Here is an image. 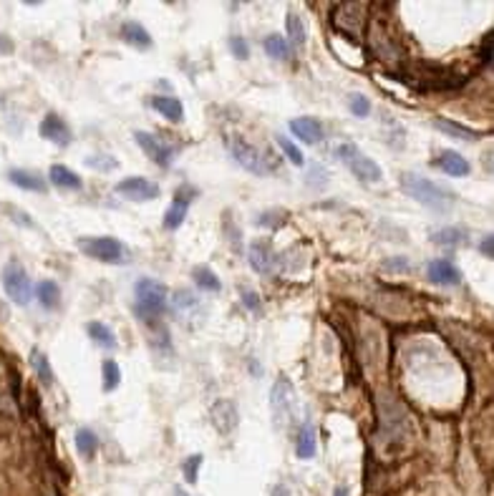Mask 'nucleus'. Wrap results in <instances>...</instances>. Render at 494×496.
<instances>
[{"mask_svg":"<svg viewBox=\"0 0 494 496\" xmlns=\"http://www.w3.org/2000/svg\"><path fill=\"white\" fill-rule=\"evenodd\" d=\"M398 187H401V191L406 196L416 199V202L424 204V207L434 209V212H447V209H452V204H454V194H452V191L434 184L431 179H426V177H421V174H416V172H403L401 177H398Z\"/></svg>","mask_w":494,"mask_h":496,"instance_id":"f257e3e1","label":"nucleus"},{"mask_svg":"<svg viewBox=\"0 0 494 496\" xmlns=\"http://www.w3.org/2000/svg\"><path fill=\"white\" fill-rule=\"evenodd\" d=\"M134 295H137V312L144 320L159 317L161 312L167 310V288L161 283H156V280L142 277L134 285Z\"/></svg>","mask_w":494,"mask_h":496,"instance_id":"f03ea898","label":"nucleus"},{"mask_svg":"<svg viewBox=\"0 0 494 496\" xmlns=\"http://www.w3.org/2000/svg\"><path fill=\"white\" fill-rule=\"evenodd\" d=\"M227 149H230L232 159H235V162L240 164L245 172L258 174V177H268V174L272 172L270 156L265 154L263 149H258V146L247 144L245 138L230 136V138H227Z\"/></svg>","mask_w":494,"mask_h":496,"instance_id":"7ed1b4c3","label":"nucleus"},{"mask_svg":"<svg viewBox=\"0 0 494 496\" xmlns=\"http://www.w3.org/2000/svg\"><path fill=\"white\" fill-rule=\"evenodd\" d=\"M335 156H338L345 167L351 169L353 177H358V179L366 182V184H376V182H381V167L371 159V156L363 154L356 144H340L338 149H335Z\"/></svg>","mask_w":494,"mask_h":496,"instance_id":"20e7f679","label":"nucleus"},{"mask_svg":"<svg viewBox=\"0 0 494 496\" xmlns=\"http://www.w3.org/2000/svg\"><path fill=\"white\" fill-rule=\"evenodd\" d=\"M79 249L93 260L106 262V265H116L124 257V244L116 237H81Z\"/></svg>","mask_w":494,"mask_h":496,"instance_id":"39448f33","label":"nucleus"},{"mask_svg":"<svg viewBox=\"0 0 494 496\" xmlns=\"http://www.w3.org/2000/svg\"><path fill=\"white\" fill-rule=\"evenodd\" d=\"M270 403H272V418H275V423H280V426L290 423V418L295 415V406H298V398H295L293 383L287 381V378H280V381L272 386Z\"/></svg>","mask_w":494,"mask_h":496,"instance_id":"423d86ee","label":"nucleus"},{"mask_svg":"<svg viewBox=\"0 0 494 496\" xmlns=\"http://www.w3.org/2000/svg\"><path fill=\"white\" fill-rule=\"evenodd\" d=\"M3 285H6V293L16 305H28L30 297H33V285H30V277L25 275V270L18 262H11L3 272Z\"/></svg>","mask_w":494,"mask_h":496,"instance_id":"0eeeda50","label":"nucleus"},{"mask_svg":"<svg viewBox=\"0 0 494 496\" xmlns=\"http://www.w3.org/2000/svg\"><path fill=\"white\" fill-rule=\"evenodd\" d=\"M366 3H340L333 11V25L345 33L348 38H358L363 28V20H366Z\"/></svg>","mask_w":494,"mask_h":496,"instance_id":"6e6552de","label":"nucleus"},{"mask_svg":"<svg viewBox=\"0 0 494 496\" xmlns=\"http://www.w3.org/2000/svg\"><path fill=\"white\" fill-rule=\"evenodd\" d=\"M134 141L144 149V154L149 156L151 162L159 164L161 169H167L169 162H172V154H174V146L172 144H164L159 136L149 131H134Z\"/></svg>","mask_w":494,"mask_h":496,"instance_id":"1a4fd4ad","label":"nucleus"},{"mask_svg":"<svg viewBox=\"0 0 494 496\" xmlns=\"http://www.w3.org/2000/svg\"><path fill=\"white\" fill-rule=\"evenodd\" d=\"M116 194L127 196L132 202H149L159 196V187L147 177H127L116 184Z\"/></svg>","mask_w":494,"mask_h":496,"instance_id":"9d476101","label":"nucleus"},{"mask_svg":"<svg viewBox=\"0 0 494 496\" xmlns=\"http://www.w3.org/2000/svg\"><path fill=\"white\" fill-rule=\"evenodd\" d=\"M197 196V189L190 184H184L177 189V194H174V204L167 209V214H164V230L174 232L182 227L184 217H187V209H190L192 199Z\"/></svg>","mask_w":494,"mask_h":496,"instance_id":"9b49d317","label":"nucleus"},{"mask_svg":"<svg viewBox=\"0 0 494 496\" xmlns=\"http://www.w3.org/2000/svg\"><path fill=\"white\" fill-rule=\"evenodd\" d=\"M247 260H250V267H253L258 275H270L277 265V257L268 240H255V242L250 244V249H247Z\"/></svg>","mask_w":494,"mask_h":496,"instance_id":"f8f14e48","label":"nucleus"},{"mask_svg":"<svg viewBox=\"0 0 494 496\" xmlns=\"http://www.w3.org/2000/svg\"><path fill=\"white\" fill-rule=\"evenodd\" d=\"M40 136L58 146L71 144V129L58 114H48L46 119H43V124H40Z\"/></svg>","mask_w":494,"mask_h":496,"instance_id":"ddd939ff","label":"nucleus"},{"mask_svg":"<svg viewBox=\"0 0 494 496\" xmlns=\"http://www.w3.org/2000/svg\"><path fill=\"white\" fill-rule=\"evenodd\" d=\"M426 275H429L431 283L437 285H447V288H454V285L461 283V272L454 262L449 260H431L429 267H426Z\"/></svg>","mask_w":494,"mask_h":496,"instance_id":"4468645a","label":"nucleus"},{"mask_svg":"<svg viewBox=\"0 0 494 496\" xmlns=\"http://www.w3.org/2000/svg\"><path fill=\"white\" fill-rule=\"evenodd\" d=\"M212 421H214V428L219 433H232L240 421V415H237V406L227 398H219L214 401L212 406Z\"/></svg>","mask_w":494,"mask_h":496,"instance_id":"2eb2a0df","label":"nucleus"},{"mask_svg":"<svg viewBox=\"0 0 494 496\" xmlns=\"http://www.w3.org/2000/svg\"><path fill=\"white\" fill-rule=\"evenodd\" d=\"M290 131H293L300 141H305V144H318L323 138L321 122L313 119V116H298V119H293V122H290Z\"/></svg>","mask_w":494,"mask_h":496,"instance_id":"dca6fc26","label":"nucleus"},{"mask_svg":"<svg viewBox=\"0 0 494 496\" xmlns=\"http://www.w3.org/2000/svg\"><path fill=\"white\" fill-rule=\"evenodd\" d=\"M437 164L439 169H442L444 174H449V177H466V174L471 172V167H469V162H466L464 156L459 154V151H454V149H447V151H442V154L437 156Z\"/></svg>","mask_w":494,"mask_h":496,"instance_id":"f3484780","label":"nucleus"},{"mask_svg":"<svg viewBox=\"0 0 494 496\" xmlns=\"http://www.w3.org/2000/svg\"><path fill=\"white\" fill-rule=\"evenodd\" d=\"M8 179L25 191H38V194H43V191L48 189L46 179H43L38 172H30V169H11V172H8Z\"/></svg>","mask_w":494,"mask_h":496,"instance_id":"a211bd4d","label":"nucleus"},{"mask_svg":"<svg viewBox=\"0 0 494 496\" xmlns=\"http://www.w3.org/2000/svg\"><path fill=\"white\" fill-rule=\"evenodd\" d=\"M119 35H121V41H127L129 46H134V48H142V51L151 48V35H149V30L144 28L142 23H137V20H127V23L121 25Z\"/></svg>","mask_w":494,"mask_h":496,"instance_id":"6ab92c4d","label":"nucleus"},{"mask_svg":"<svg viewBox=\"0 0 494 496\" xmlns=\"http://www.w3.org/2000/svg\"><path fill=\"white\" fill-rule=\"evenodd\" d=\"M318 449V439H316V428L311 423H303L298 428V436H295V456L298 459H313Z\"/></svg>","mask_w":494,"mask_h":496,"instance_id":"aec40b11","label":"nucleus"},{"mask_svg":"<svg viewBox=\"0 0 494 496\" xmlns=\"http://www.w3.org/2000/svg\"><path fill=\"white\" fill-rule=\"evenodd\" d=\"M48 179H51V184H56L58 189H81V187H84V179H81L76 172H71L69 167H64V164H53V167L48 169Z\"/></svg>","mask_w":494,"mask_h":496,"instance_id":"412c9836","label":"nucleus"},{"mask_svg":"<svg viewBox=\"0 0 494 496\" xmlns=\"http://www.w3.org/2000/svg\"><path fill=\"white\" fill-rule=\"evenodd\" d=\"M151 109H156L161 116H167L169 122H182L184 119V106L177 96H154L149 98Z\"/></svg>","mask_w":494,"mask_h":496,"instance_id":"4be33fe9","label":"nucleus"},{"mask_svg":"<svg viewBox=\"0 0 494 496\" xmlns=\"http://www.w3.org/2000/svg\"><path fill=\"white\" fill-rule=\"evenodd\" d=\"M434 126H437L439 131L447 134V136L461 138V141H477L479 138V131L461 126V124H456V122H449V119H434Z\"/></svg>","mask_w":494,"mask_h":496,"instance_id":"5701e85b","label":"nucleus"},{"mask_svg":"<svg viewBox=\"0 0 494 496\" xmlns=\"http://www.w3.org/2000/svg\"><path fill=\"white\" fill-rule=\"evenodd\" d=\"M285 41L295 48H303L305 41H308V30H305L303 18H300L298 13H287V38Z\"/></svg>","mask_w":494,"mask_h":496,"instance_id":"b1692460","label":"nucleus"},{"mask_svg":"<svg viewBox=\"0 0 494 496\" xmlns=\"http://www.w3.org/2000/svg\"><path fill=\"white\" fill-rule=\"evenodd\" d=\"M86 333H88V338H91L93 343H98L101 348H114L116 346L114 330H111L109 325L98 323V320H91V323L86 325Z\"/></svg>","mask_w":494,"mask_h":496,"instance_id":"393cba45","label":"nucleus"},{"mask_svg":"<svg viewBox=\"0 0 494 496\" xmlns=\"http://www.w3.org/2000/svg\"><path fill=\"white\" fill-rule=\"evenodd\" d=\"M35 297H38V302L46 310H53V307L58 305V300H61V290H58L56 283H51V280H43V283L35 285Z\"/></svg>","mask_w":494,"mask_h":496,"instance_id":"a878e982","label":"nucleus"},{"mask_svg":"<svg viewBox=\"0 0 494 496\" xmlns=\"http://www.w3.org/2000/svg\"><path fill=\"white\" fill-rule=\"evenodd\" d=\"M263 46H265V53L270 58H275V61H287V58H290V43H287L280 33H270L263 41Z\"/></svg>","mask_w":494,"mask_h":496,"instance_id":"bb28decb","label":"nucleus"},{"mask_svg":"<svg viewBox=\"0 0 494 496\" xmlns=\"http://www.w3.org/2000/svg\"><path fill=\"white\" fill-rule=\"evenodd\" d=\"M76 449H79V454L84 456V459H93L98 451L96 433H93L91 428H79V431H76Z\"/></svg>","mask_w":494,"mask_h":496,"instance_id":"cd10ccee","label":"nucleus"},{"mask_svg":"<svg viewBox=\"0 0 494 496\" xmlns=\"http://www.w3.org/2000/svg\"><path fill=\"white\" fill-rule=\"evenodd\" d=\"M431 240L437 244H442V247H459V244L466 242V232L459 230V227H444V230L434 232Z\"/></svg>","mask_w":494,"mask_h":496,"instance_id":"c85d7f7f","label":"nucleus"},{"mask_svg":"<svg viewBox=\"0 0 494 496\" xmlns=\"http://www.w3.org/2000/svg\"><path fill=\"white\" fill-rule=\"evenodd\" d=\"M192 280L197 283V288L207 290V293H219V288H222L219 277L214 275L209 267H195V270H192Z\"/></svg>","mask_w":494,"mask_h":496,"instance_id":"c756f323","label":"nucleus"},{"mask_svg":"<svg viewBox=\"0 0 494 496\" xmlns=\"http://www.w3.org/2000/svg\"><path fill=\"white\" fill-rule=\"evenodd\" d=\"M30 365H33L35 375H38V381L43 383V386H53V370L46 358V353H40V350L30 353Z\"/></svg>","mask_w":494,"mask_h":496,"instance_id":"7c9ffc66","label":"nucleus"},{"mask_svg":"<svg viewBox=\"0 0 494 496\" xmlns=\"http://www.w3.org/2000/svg\"><path fill=\"white\" fill-rule=\"evenodd\" d=\"M101 373H104V391L111 393L116 386L121 383V370H119V363L116 360H104V365H101Z\"/></svg>","mask_w":494,"mask_h":496,"instance_id":"2f4dec72","label":"nucleus"},{"mask_svg":"<svg viewBox=\"0 0 494 496\" xmlns=\"http://www.w3.org/2000/svg\"><path fill=\"white\" fill-rule=\"evenodd\" d=\"M277 146H280V149L285 151V156L290 159V164H295V167H303V164H305L303 151H300L298 146H295L287 136H277Z\"/></svg>","mask_w":494,"mask_h":496,"instance_id":"473e14b6","label":"nucleus"},{"mask_svg":"<svg viewBox=\"0 0 494 496\" xmlns=\"http://www.w3.org/2000/svg\"><path fill=\"white\" fill-rule=\"evenodd\" d=\"M348 109H351L353 116L366 119V116L371 114V101H368L363 93H351V96H348Z\"/></svg>","mask_w":494,"mask_h":496,"instance_id":"72a5a7b5","label":"nucleus"},{"mask_svg":"<svg viewBox=\"0 0 494 496\" xmlns=\"http://www.w3.org/2000/svg\"><path fill=\"white\" fill-rule=\"evenodd\" d=\"M200 466H202V454L190 456V459L184 461V479H187V484H197V473H200Z\"/></svg>","mask_w":494,"mask_h":496,"instance_id":"f704fd0d","label":"nucleus"},{"mask_svg":"<svg viewBox=\"0 0 494 496\" xmlns=\"http://www.w3.org/2000/svg\"><path fill=\"white\" fill-rule=\"evenodd\" d=\"M230 51L232 56H237V61H247L250 58V46H247V41L240 38V35H232L230 38Z\"/></svg>","mask_w":494,"mask_h":496,"instance_id":"c9c22d12","label":"nucleus"},{"mask_svg":"<svg viewBox=\"0 0 494 496\" xmlns=\"http://www.w3.org/2000/svg\"><path fill=\"white\" fill-rule=\"evenodd\" d=\"M86 164L93 169H101V172H111V169L116 167V162L111 159V156H88Z\"/></svg>","mask_w":494,"mask_h":496,"instance_id":"e433bc0d","label":"nucleus"},{"mask_svg":"<svg viewBox=\"0 0 494 496\" xmlns=\"http://www.w3.org/2000/svg\"><path fill=\"white\" fill-rule=\"evenodd\" d=\"M174 302H177V310H187V307H195L197 300L190 290H179V293L174 295Z\"/></svg>","mask_w":494,"mask_h":496,"instance_id":"4c0bfd02","label":"nucleus"},{"mask_svg":"<svg viewBox=\"0 0 494 496\" xmlns=\"http://www.w3.org/2000/svg\"><path fill=\"white\" fill-rule=\"evenodd\" d=\"M384 267L386 270H391V272H408V260L406 257H391V260H386L384 262Z\"/></svg>","mask_w":494,"mask_h":496,"instance_id":"58836bf2","label":"nucleus"},{"mask_svg":"<svg viewBox=\"0 0 494 496\" xmlns=\"http://www.w3.org/2000/svg\"><path fill=\"white\" fill-rule=\"evenodd\" d=\"M242 302H245V307L247 310H260V297H258V293H253V290H245L242 293Z\"/></svg>","mask_w":494,"mask_h":496,"instance_id":"ea45409f","label":"nucleus"},{"mask_svg":"<svg viewBox=\"0 0 494 496\" xmlns=\"http://www.w3.org/2000/svg\"><path fill=\"white\" fill-rule=\"evenodd\" d=\"M482 64L484 66H489L492 64V38H484V46H482Z\"/></svg>","mask_w":494,"mask_h":496,"instance_id":"a19ab883","label":"nucleus"},{"mask_svg":"<svg viewBox=\"0 0 494 496\" xmlns=\"http://www.w3.org/2000/svg\"><path fill=\"white\" fill-rule=\"evenodd\" d=\"M479 249H482L484 257H492V235H487L482 240V244H479Z\"/></svg>","mask_w":494,"mask_h":496,"instance_id":"79ce46f5","label":"nucleus"},{"mask_svg":"<svg viewBox=\"0 0 494 496\" xmlns=\"http://www.w3.org/2000/svg\"><path fill=\"white\" fill-rule=\"evenodd\" d=\"M272 496H293V494H290V489H287V486L277 484L275 489H272Z\"/></svg>","mask_w":494,"mask_h":496,"instance_id":"37998d69","label":"nucleus"},{"mask_svg":"<svg viewBox=\"0 0 494 496\" xmlns=\"http://www.w3.org/2000/svg\"><path fill=\"white\" fill-rule=\"evenodd\" d=\"M333 496H348V486H338V489L333 491Z\"/></svg>","mask_w":494,"mask_h":496,"instance_id":"c03bdc74","label":"nucleus"},{"mask_svg":"<svg viewBox=\"0 0 494 496\" xmlns=\"http://www.w3.org/2000/svg\"><path fill=\"white\" fill-rule=\"evenodd\" d=\"M177 496H187V494H184V491H177Z\"/></svg>","mask_w":494,"mask_h":496,"instance_id":"a18cd8bd","label":"nucleus"}]
</instances>
